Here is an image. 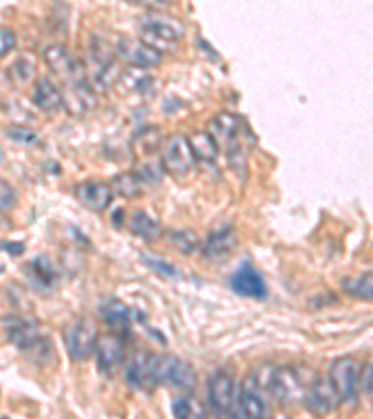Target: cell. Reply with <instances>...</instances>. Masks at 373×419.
Masks as SVG:
<instances>
[{"label": "cell", "mask_w": 373, "mask_h": 419, "mask_svg": "<svg viewBox=\"0 0 373 419\" xmlns=\"http://www.w3.org/2000/svg\"><path fill=\"white\" fill-rule=\"evenodd\" d=\"M187 142H189L194 161H200L203 164L215 163L219 156V144L215 142L213 134L205 131H194L187 136Z\"/></svg>", "instance_id": "cell-23"}, {"label": "cell", "mask_w": 373, "mask_h": 419, "mask_svg": "<svg viewBox=\"0 0 373 419\" xmlns=\"http://www.w3.org/2000/svg\"><path fill=\"white\" fill-rule=\"evenodd\" d=\"M304 402L310 408V412L317 413V416H325V413L336 410L340 399H338L330 380L316 378L304 391Z\"/></svg>", "instance_id": "cell-14"}, {"label": "cell", "mask_w": 373, "mask_h": 419, "mask_svg": "<svg viewBox=\"0 0 373 419\" xmlns=\"http://www.w3.org/2000/svg\"><path fill=\"white\" fill-rule=\"evenodd\" d=\"M170 244L179 250L181 254H190L198 246V237L196 233L190 232V229H179V232H172L170 235Z\"/></svg>", "instance_id": "cell-30"}, {"label": "cell", "mask_w": 373, "mask_h": 419, "mask_svg": "<svg viewBox=\"0 0 373 419\" xmlns=\"http://www.w3.org/2000/svg\"><path fill=\"white\" fill-rule=\"evenodd\" d=\"M330 384L342 402H354L359 391V365L353 358H340L330 369Z\"/></svg>", "instance_id": "cell-7"}, {"label": "cell", "mask_w": 373, "mask_h": 419, "mask_svg": "<svg viewBox=\"0 0 373 419\" xmlns=\"http://www.w3.org/2000/svg\"><path fill=\"white\" fill-rule=\"evenodd\" d=\"M6 136L10 138V140H13V142H17V144H34V142H38V132L32 131V129H28V127H21V125H12L6 129Z\"/></svg>", "instance_id": "cell-31"}, {"label": "cell", "mask_w": 373, "mask_h": 419, "mask_svg": "<svg viewBox=\"0 0 373 419\" xmlns=\"http://www.w3.org/2000/svg\"><path fill=\"white\" fill-rule=\"evenodd\" d=\"M183 36V26L172 17L150 13L140 23V39L152 49L163 52L174 50L176 43Z\"/></svg>", "instance_id": "cell-2"}, {"label": "cell", "mask_w": 373, "mask_h": 419, "mask_svg": "<svg viewBox=\"0 0 373 419\" xmlns=\"http://www.w3.org/2000/svg\"><path fill=\"white\" fill-rule=\"evenodd\" d=\"M153 358L155 354L150 351H139L133 354L127 365L125 380L133 386L134 389H153L155 384V376H153Z\"/></svg>", "instance_id": "cell-15"}, {"label": "cell", "mask_w": 373, "mask_h": 419, "mask_svg": "<svg viewBox=\"0 0 373 419\" xmlns=\"http://www.w3.org/2000/svg\"><path fill=\"white\" fill-rule=\"evenodd\" d=\"M194 166V156L189 147L187 138L181 134L172 136L163 150V168L176 177H183Z\"/></svg>", "instance_id": "cell-8"}, {"label": "cell", "mask_w": 373, "mask_h": 419, "mask_svg": "<svg viewBox=\"0 0 373 419\" xmlns=\"http://www.w3.org/2000/svg\"><path fill=\"white\" fill-rule=\"evenodd\" d=\"M133 174L142 185H157L165 176V168H163V163H159V161L157 163L155 161H144V163L137 164Z\"/></svg>", "instance_id": "cell-27"}, {"label": "cell", "mask_w": 373, "mask_h": 419, "mask_svg": "<svg viewBox=\"0 0 373 419\" xmlns=\"http://www.w3.org/2000/svg\"><path fill=\"white\" fill-rule=\"evenodd\" d=\"M2 248H6V250H12L13 256H19L25 246H23V244H2Z\"/></svg>", "instance_id": "cell-38"}, {"label": "cell", "mask_w": 373, "mask_h": 419, "mask_svg": "<svg viewBox=\"0 0 373 419\" xmlns=\"http://www.w3.org/2000/svg\"><path fill=\"white\" fill-rule=\"evenodd\" d=\"M137 4L144 8H150V10H163V8L170 6L172 0H134Z\"/></svg>", "instance_id": "cell-37"}, {"label": "cell", "mask_w": 373, "mask_h": 419, "mask_svg": "<svg viewBox=\"0 0 373 419\" xmlns=\"http://www.w3.org/2000/svg\"><path fill=\"white\" fill-rule=\"evenodd\" d=\"M65 349L75 362L88 360L95 351L97 343V328L90 319H77L65 328L63 334Z\"/></svg>", "instance_id": "cell-5"}, {"label": "cell", "mask_w": 373, "mask_h": 419, "mask_svg": "<svg viewBox=\"0 0 373 419\" xmlns=\"http://www.w3.org/2000/svg\"><path fill=\"white\" fill-rule=\"evenodd\" d=\"M43 60L45 63L49 65L52 73L60 76L65 84L86 79V76H84L83 63L79 62L63 45H49L43 52Z\"/></svg>", "instance_id": "cell-6"}, {"label": "cell", "mask_w": 373, "mask_h": 419, "mask_svg": "<svg viewBox=\"0 0 373 419\" xmlns=\"http://www.w3.org/2000/svg\"><path fill=\"white\" fill-rule=\"evenodd\" d=\"M95 105H97V97L86 79L71 82L70 90L62 94V107L68 108L73 116H83Z\"/></svg>", "instance_id": "cell-16"}, {"label": "cell", "mask_w": 373, "mask_h": 419, "mask_svg": "<svg viewBox=\"0 0 373 419\" xmlns=\"http://www.w3.org/2000/svg\"><path fill=\"white\" fill-rule=\"evenodd\" d=\"M153 376L155 384H166L177 391H192L198 384L196 369L190 363L183 362L176 356L153 358Z\"/></svg>", "instance_id": "cell-3"}, {"label": "cell", "mask_w": 373, "mask_h": 419, "mask_svg": "<svg viewBox=\"0 0 373 419\" xmlns=\"http://www.w3.org/2000/svg\"><path fill=\"white\" fill-rule=\"evenodd\" d=\"M13 47H15V34L6 26H0V58L10 54Z\"/></svg>", "instance_id": "cell-34"}, {"label": "cell", "mask_w": 373, "mask_h": 419, "mask_svg": "<svg viewBox=\"0 0 373 419\" xmlns=\"http://www.w3.org/2000/svg\"><path fill=\"white\" fill-rule=\"evenodd\" d=\"M12 73H17V75H12L15 81L23 82V84H25V82H28V79L34 75V65H32L28 60H25V58H21L19 62L13 63Z\"/></svg>", "instance_id": "cell-33"}, {"label": "cell", "mask_w": 373, "mask_h": 419, "mask_svg": "<svg viewBox=\"0 0 373 419\" xmlns=\"http://www.w3.org/2000/svg\"><path fill=\"white\" fill-rule=\"evenodd\" d=\"M75 198L79 200V203H83L90 211H105L112 203L114 190L108 183L88 179V181L77 185Z\"/></svg>", "instance_id": "cell-13"}, {"label": "cell", "mask_w": 373, "mask_h": 419, "mask_svg": "<svg viewBox=\"0 0 373 419\" xmlns=\"http://www.w3.org/2000/svg\"><path fill=\"white\" fill-rule=\"evenodd\" d=\"M26 274H28L32 285L36 289H41V291L52 289L58 280L57 270L47 256H38L36 259H32L26 267Z\"/></svg>", "instance_id": "cell-21"}, {"label": "cell", "mask_w": 373, "mask_h": 419, "mask_svg": "<svg viewBox=\"0 0 373 419\" xmlns=\"http://www.w3.org/2000/svg\"><path fill=\"white\" fill-rule=\"evenodd\" d=\"M241 129H243V121L232 112H219L211 119V132L215 142L228 145L230 151L239 150L237 140H239Z\"/></svg>", "instance_id": "cell-17"}, {"label": "cell", "mask_w": 373, "mask_h": 419, "mask_svg": "<svg viewBox=\"0 0 373 419\" xmlns=\"http://www.w3.org/2000/svg\"><path fill=\"white\" fill-rule=\"evenodd\" d=\"M13 205H15V190L10 183L0 177V213L12 209Z\"/></svg>", "instance_id": "cell-32"}, {"label": "cell", "mask_w": 373, "mask_h": 419, "mask_svg": "<svg viewBox=\"0 0 373 419\" xmlns=\"http://www.w3.org/2000/svg\"><path fill=\"white\" fill-rule=\"evenodd\" d=\"M110 187L114 190V194H120L123 198H137V196H140L142 183L131 172V174H118L110 183Z\"/></svg>", "instance_id": "cell-28"}, {"label": "cell", "mask_w": 373, "mask_h": 419, "mask_svg": "<svg viewBox=\"0 0 373 419\" xmlns=\"http://www.w3.org/2000/svg\"><path fill=\"white\" fill-rule=\"evenodd\" d=\"M230 287L239 296H247L254 300H263L267 296V285L263 276L250 265H241L230 278Z\"/></svg>", "instance_id": "cell-12"}, {"label": "cell", "mask_w": 373, "mask_h": 419, "mask_svg": "<svg viewBox=\"0 0 373 419\" xmlns=\"http://www.w3.org/2000/svg\"><path fill=\"white\" fill-rule=\"evenodd\" d=\"M232 413L237 416V418H248V419L265 418L267 402L263 400V397L259 395L258 389L252 388L250 384L245 382V388L241 389L239 397H235V405Z\"/></svg>", "instance_id": "cell-19"}, {"label": "cell", "mask_w": 373, "mask_h": 419, "mask_svg": "<svg viewBox=\"0 0 373 419\" xmlns=\"http://www.w3.org/2000/svg\"><path fill=\"white\" fill-rule=\"evenodd\" d=\"M235 384L234 378L228 375V373H215V375L209 378L208 384V400L211 408L215 410L216 413H232L235 405Z\"/></svg>", "instance_id": "cell-10"}, {"label": "cell", "mask_w": 373, "mask_h": 419, "mask_svg": "<svg viewBox=\"0 0 373 419\" xmlns=\"http://www.w3.org/2000/svg\"><path fill=\"white\" fill-rule=\"evenodd\" d=\"M142 261H144L145 265H150L153 270H159V272H163L165 276H177L176 269H174L170 263H165V261H161V259H155V257H142Z\"/></svg>", "instance_id": "cell-35"}, {"label": "cell", "mask_w": 373, "mask_h": 419, "mask_svg": "<svg viewBox=\"0 0 373 419\" xmlns=\"http://www.w3.org/2000/svg\"><path fill=\"white\" fill-rule=\"evenodd\" d=\"M116 50L129 65H134V68H155L161 63V58H163L159 50L152 49L142 39L121 38L116 45Z\"/></svg>", "instance_id": "cell-11"}, {"label": "cell", "mask_w": 373, "mask_h": 419, "mask_svg": "<svg viewBox=\"0 0 373 419\" xmlns=\"http://www.w3.org/2000/svg\"><path fill=\"white\" fill-rule=\"evenodd\" d=\"M153 79L144 71V68H134L129 65L123 69L118 79H116V90H120V94L133 95L144 94L145 90L152 88Z\"/></svg>", "instance_id": "cell-20"}, {"label": "cell", "mask_w": 373, "mask_h": 419, "mask_svg": "<svg viewBox=\"0 0 373 419\" xmlns=\"http://www.w3.org/2000/svg\"><path fill=\"white\" fill-rule=\"evenodd\" d=\"M101 317L110 328V331L118 338H125L131 330V311L129 307L118 298H108L101 304Z\"/></svg>", "instance_id": "cell-18"}, {"label": "cell", "mask_w": 373, "mask_h": 419, "mask_svg": "<svg viewBox=\"0 0 373 419\" xmlns=\"http://www.w3.org/2000/svg\"><path fill=\"white\" fill-rule=\"evenodd\" d=\"M2 159H4V150L0 147V161H2Z\"/></svg>", "instance_id": "cell-39"}, {"label": "cell", "mask_w": 373, "mask_h": 419, "mask_svg": "<svg viewBox=\"0 0 373 419\" xmlns=\"http://www.w3.org/2000/svg\"><path fill=\"white\" fill-rule=\"evenodd\" d=\"M129 227H131V232H133L137 237L150 241V243L161 235V224H159L155 218H152L145 211H137V213L131 216Z\"/></svg>", "instance_id": "cell-25"}, {"label": "cell", "mask_w": 373, "mask_h": 419, "mask_svg": "<svg viewBox=\"0 0 373 419\" xmlns=\"http://www.w3.org/2000/svg\"><path fill=\"white\" fill-rule=\"evenodd\" d=\"M234 232L232 227L226 225V227H221L219 232L211 233L205 241V246H203V256L209 257V259H224L228 256L230 252L234 250Z\"/></svg>", "instance_id": "cell-24"}, {"label": "cell", "mask_w": 373, "mask_h": 419, "mask_svg": "<svg viewBox=\"0 0 373 419\" xmlns=\"http://www.w3.org/2000/svg\"><path fill=\"white\" fill-rule=\"evenodd\" d=\"M32 99L45 112L54 114L62 108V92L47 76H39L38 81H36Z\"/></svg>", "instance_id": "cell-22"}, {"label": "cell", "mask_w": 373, "mask_h": 419, "mask_svg": "<svg viewBox=\"0 0 373 419\" xmlns=\"http://www.w3.org/2000/svg\"><path fill=\"white\" fill-rule=\"evenodd\" d=\"M359 388H361L364 394H367V397L372 395V365H367L364 373L359 376Z\"/></svg>", "instance_id": "cell-36"}, {"label": "cell", "mask_w": 373, "mask_h": 419, "mask_svg": "<svg viewBox=\"0 0 373 419\" xmlns=\"http://www.w3.org/2000/svg\"><path fill=\"white\" fill-rule=\"evenodd\" d=\"M8 338L12 343L28 354L36 363H47L51 358H54V349L49 339L38 330V326L32 320L26 319H12L8 325Z\"/></svg>", "instance_id": "cell-1"}, {"label": "cell", "mask_w": 373, "mask_h": 419, "mask_svg": "<svg viewBox=\"0 0 373 419\" xmlns=\"http://www.w3.org/2000/svg\"><path fill=\"white\" fill-rule=\"evenodd\" d=\"M172 413L176 418H203L205 416V410L203 407L198 402L196 399L192 397H179L172 402Z\"/></svg>", "instance_id": "cell-29"}, {"label": "cell", "mask_w": 373, "mask_h": 419, "mask_svg": "<svg viewBox=\"0 0 373 419\" xmlns=\"http://www.w3.org/2000/svg\"><path fill=\"white\" fill-rule=\"evenodd\" d=\"M267 389L271 391L272 399H276L284 407H293L304 400V391H306L299 373L291 367H279V369L272 367Z\"/></svg>", "instance_id": "cell-4"}, {"label": "cell", "mask_w": 373, "mask_h": 419, "mask_svg": "<svg viewBox=\"0 0 373 419\" xmlns=\"http://www.w3.org/2000/svg\"><path fill=\"white\" fill-rule=\"evenodd\" d=\"M342 287L345 289V293L361 298V300H372V272L367 274H361L359 278H351V280H343Z\"/></svg>", "instance_id": "cell-26"}, {"label": "cell", "mask_w": 373, "mask_h": 419, "mask_svg": "<svg viewBox=\"0 0 373 419\" xmlns=\"http://www.w3.org/2000/svg\"><path fill=\"white\" fill-rule=\"evenodd\" d=\"M95 362L103 375L114 376L125 360V351H123V339L114 336V334H107L97 338L95 343Z\"/></svg>", "instance_id": "cell-9"}]
</instances>
